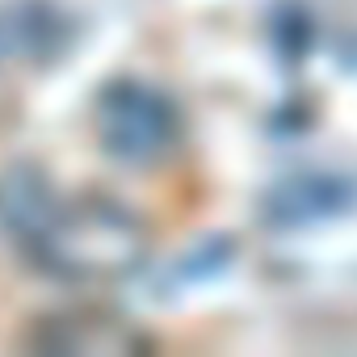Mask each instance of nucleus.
<instances>
[{"label":"nucleus","mask_w":357,"mask_h":357,"mask_svg":"<svg viewBox=\"0 0 357 357\" xmlns=\"http://www.w3.org/2000/svg\"><path fill=\"white\" fill-rule=\"evenodd\" d=\"M30 252L51 278L114 282L143 265L147 231L130 211H122L105 198H89V202L59 206L55 219L30 244Z\"/></svg>","instance_id":"1"},{"label":"nucleus","mask_w":357,"mask_h":357,"mask_svg":"<svg viewBox=\"0 0 357 357\" xmlns=\"http://www.w3.org/2000/svg\"><path fill=\"white\" fill-rule=\"evenodd\" d=\"M43 344L47 349H63V353H130V349H143L139 336H130L118 319H101V315L55 319L51 336Z\"/></svg>","instance_id":"5"},{"label":"nucleus","mask_w":357,"mask_h":357,"mask_svg":"<svg viewBox=\"0 0 357 357\" xmlns=\"http://www.w3.org/2000/svg\"><path fill=\"white\" fill-rule=\"evenodd\" d=\"M349 202H353V190L344 181L315 172V176H294V181L278 185L265 198V215L278 227H307V223H319V219L340 215Z\"/></svg>","instance_id":"4"},{"label":"nucleus","mask_w":357,"mask_h":357,"mask_svg":"<svg viewBox=\"0 0 357 357\" xmlns=\"http://www.w3.org/2000/svg\"><path fill=\"white\" fill-rule=\"evenodd\" d=\"M55 190L38 168L13 164L0 172V231H9L22 244H34L38 231L55 219Z\"/></svg>","instance_id":"3"},{"label":"nucleus","mask_w":357,"mask_h":357,"mask_svg":"<svg viewBox=\"0 0 357 357\" xmlns=\"http://www.w3.org/2000/svg\"><path fill=\"white\" fill-rule=\"evenodd\" d=\"M93 126L101 147L122 164H151L168 155L176 143V130H181L172 101L160 89L139 80L109 84L93 105Z\"/></svg>","instance_id":"2"}]
</instances>
